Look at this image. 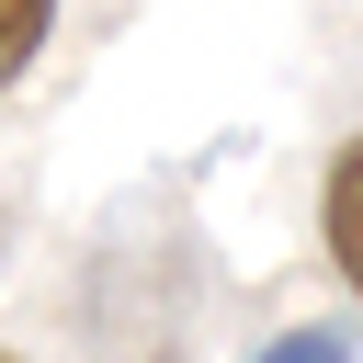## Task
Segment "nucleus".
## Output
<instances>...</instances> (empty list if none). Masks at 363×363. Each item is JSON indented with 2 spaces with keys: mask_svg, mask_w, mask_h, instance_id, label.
Wrapping results in <instances>:
<instances>
[{
  "mask_svg": "<svg viewBox=\"0 0 363 363\" xmlns=\"http://www.w3.org/2000/svg\"><path fill=\"white\" fill-rule=\"evenodd\" d=\"M318 238H329V261H340V284H352V306H363V136L329 159V182H318Z\"/></svg>",
  "mask_w": 363,
  "mask_h": 363,
  "instance_id": "obj_1",
  "label": "nucleus"
},
{
  "mask_svg": "<svg viewBox=\"0 0 363 363\" xmlns=\"http://www.w3.org/2000/svg\"><path fill=\"white\" fill-rule=\"evenodd\" d=\"M45 23H57V0H0V91L34 68V45H45Z\"/></svg>",
  "mask_w": 363,
  "mask_h": 363,
  "instance_id": "obj_2",
  "label": "nucleus"
},
{
  "mask_svg": "<svg viewBox=\"0 0 363 363\" xmlns=\"http://www.w3.org/2000/svg\"><path fill=\"white\" fill-rule=\"evenodd\" d=\"M250 363H352V329H329V318H306V329H284V340H261Z\"/></svg>",
  "mask_w": 363,
  "mask_h": 363,
  "instance_id": "obj_3",
  "label": "nucleus"
},
{
  "mask_svg": "<svg viewBox=\"0 0 363 363\" xmlns=\"http://www.w3.org/2000/svg\"><path fill=\"white\" fill-rule=\"evenodd\" d=\"M0 363H11V352H0Z\"/></svg>",
  "mask_w": 363,
  "mask_h": 363,
  "instance_id": "obj_4",
  "label": "nucleus"
}]
</instances>
